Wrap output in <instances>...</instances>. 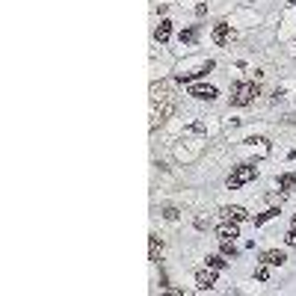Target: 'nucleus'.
Instances as JSON below:
<instances>
[{"label":"nucleus","instance_id":"nucleus-1","mask_svg":"<svg viewBox=\"0 0 296 296\" xmlns=\"http://www.w3.org/2000/svg\"><path fill=\"white\" fill-rule=\"evenodd\" d=\"M261 95V86L255 80H237L231 83V107H249Z\"/></svg>","mask_w":296,"mask_h":296},{"label":"nucleus","instance_id":"nucleus-2","mask_svg":"<svg viewBox=\"0 0 296 296\" xmlns=\"http://www.w3.org/2000/svg\"><path fill=\"white\" fill-rule=\"evenodd\" d=\"M255 178H258V166H255V163H240V166H234L231 175L225 178V187L228 190H240V187H246V184L255 181Z\"/></svg>","mask_w":296,"mask_h":296},{"label":"nucleus","instance_id":"nucleus-3","mask_svg":"<svg viewBox=\"0 0 296 296\" xmlns=\"http://www.w3.org/2000/svg\"><path fill=\"white\" fill-rule=\"evenodd\" d=\"M213 42H216L219 48H225V45L234 42V30H231L228 21H216V24H213Z\"/></svg>","mask_w":296,"mask_h":296},{"label":"nucleus","instance_id":"nucleus-4","mask_svg":"<svg viewBox=\"0 0 296 296\" xmlns=\"http://www.w3.org/2000/svg\"><path fill=\"white\" fill-rule=\"evenodd\" d=\"M190 95L195 101H216V86H208V83H192L190 86Z\"/></svg>","mask_w":296,"mask_h":296},{"label":"nucleus","instance_id":"nucleus-5","mask_svg":"<svg viewBox=\"0 0 296 296\" xmlns=\"http://www.w3.org/2000/svg\"><path fill=\"white\" fill-rule=\"evenodd\" d=\"M216 273H219V270H199V273H195V284H199V290H210V287H213V284H216Z\"/></svg>","mask_w":296,"mask_h":296},{"label":"nucleus","instance_id":"nucleus-6","mask_svg":"<svg viewBox=\"0 0 296 296\" xmlns=\"http://www.w3.org/2000/svg\"><path fill=\"white\" fill-rule=\"evenodd\" d=\"M219 213H222L225 219H234V222H246V219H252V216H249V210L240 208V205H225Z\"/></svg>","mask_w":296,"mask_h":296},{"label":"nucleus","instance_id":"nucleus-7","mask_svg":"<svg viewBox=\"0 0 296 296\" xmlns=\"http://www.w3.org/2000/svg\"><path fill=\"white\" fill-rule=\"evenodd\" d=\"M216 237H219V240H234V237H240V228H237L234 219H225L222 225L216 228Z\"/></svg>","mask_w":296,"mask_h":296},{"label":"nucleus","instance_id":"nucleus-8","mask_svg":"<svg viewBox=\"0 0 296 296\" xmlns=\"http://www.w3.org/2000/svg\"><path fill=\"white\" fill-rule=\"evenodd\" d=\"M199 36H202V24H190V27H184L178 33V39H181V45H195Z\"/></svg>","mask_w":296,"mask_h":296},{"label":"nucleus","instance_id":"nucleus-9","mask_svg":"<svg viewBox=\"0 0 296 296\" xmlns=\"http://www.w3.org/2000/svg\"><path fill=\"white\" fill-rule=\"evenodd\" d=\"M284 261H287V255H284L281 249H267V252H261V264H270V267H281Z\"/></svg>","mask_w":296,"mask_h":296},{"label":"nucleus","instance_id":"nucleus-10","mask_svg":"<svg viewBox=\"0 0 296 296\" xmlns=\"http://www.w3.org/2000/svg\"><path fill=\"white\" fill-rule=\"evenodd\" d=\"M169 36H172V21H169V18H163V21L157 24V30H154V42L166 45V42H169Z\"/></svg>","mask_w":296,"mask_h":296},{"label":"nucleus","instance_id":"nucleus-11","mask_svg":"<svg viewBox=\"0 0 296 296\" xmlns=\"http://www.w3.org/2000/svg\"><path fill=\"white\" fill-rule=\"evenodd\" d=\"M276 184H279V190L293 192V190H296V172H284V175H279V178H276Z\"/></svg>","mask_w":296,"mask_h":296},{"label":"nucleus","instance_id":"nucleus-12","mask_svg":"<svg viewBox=\"0 0 296 296\" xmlns=\"http://www.w3.org/2000/svg\"><path fill=\"white\" fill-rule=\"evenodd\" d=\"M279 216V208H267L264 213H258V216H252V222H255V228L264 225V222H270V219H276Z\"/></svg>","mask_w":296,"mask_h":296},{"label":"nucleus","instance_id":"nucleus-13","mask_svg":"<svg viewBox=\"0 0 296 296\" xmlns=\"http://www.w3.org/2000/svg\"><path fill=\"white\" fill-rule=\"evenodd\" d=\"M205 261H208L210 270H225V267H228V258L222 255V252H219V255H208Z\"/></svg>","mask_w":296,"mask_h":296},{"label":"nucleus","instance_id":"nucleus-14","mask_svg":"<svg viewBox=\"0 0 296 296\" xmlns=\"http://www.w3.org/2000/svg\"><path fill=\"white\" fill-rule=\"evenodd\" d=\"M219 252H222L225 258H237V255H240V249L234 246V240H219Z\"/></svg>","mask_w":296,"mask_h":296},{"label":"nucleus","instance_id":"nucleus-15","mask_svg":"<svg viewBox=\"0 0 296 296\" xmlns=\"http://www.w3.org/2000/svg\"><path fill=\"white\" fill-rule=\"evenodd\" d=\"M160 258V237H148V261H157Z\"/></svg>","mask_w":296,"mask_h":296},{"label":"nucleus","instance_id":"nucleus-16","mask_svg":"<svg viewBox=\"0 0 296 296\" xmlns=\"http://www.w3.org/2000/svg\"><path fill=\"white\" fill-rule=\"evenodd\" d=\"M172 113H175V104H166L163 110H160V113H154V122H151V127L163 124V122H166V116H172Z\"/></svg>","mask_w":296,"mask_h":296},{"label":"nucleus","instance_id":"nucleus-17","mask_svg":"<svg viewBox=\"0 0 296 296\" xmlns=\"http://www.w3.org/2000/svg\"><path fill=\"white\" fill-rule=\"evenodd\" d=\"M255 279L258 281H270V264H261V267L255 270Z\"/></svg>","mask_w":296,"mask_h":296},{"label":"nucleus","instance_id":"nucleus-18","mask_svg":"<svg viewBox=\"0 0 296 296\" xmlns=\"http://www.w3.org/2000/svg\"><path fill=\"white\" fill-rule=\"evenodd\" d=\"M163 216H166L169 222H175V219H178L181 213H178V208H172V205H166V208H163Z\"/></svg>","mask_w":296,"mask_h":296},{"label":"nucleus","instance_id":"nucleus-19","mask_svg":"<svg viewBox=\"0 0 296 296\" xmlns=\"http://www.w3.org/2000/svg\"><path fill=\"white\" fill-rule=\"evenodd\" d=\"M284 243H287V246H296V225L290 228L287 234H284Z\"/></svg>","mask_w":296,"mask_h":296},{"label":"nucleus","instance_id":"nucleus-20","mask_svg":"<svg viewBox=\"0 0 296 296\" xmlns=\"http://www.w3.org/2000/svg\"><path fill=\"white\" fill-rule=\"evenodd\" d=\"M205 12H208V3H199V6H195V15L202 18V15H205Z\"/></svg>","mask_w":296,"mask_h":296},{"label":"nucleus","instance_id":"nucleus-21","mask_svg":"<svg viewBox=\"0 0 296 296\" xmlns=\"http://www.w3.org/2000/svg\"><path fill=\"white\" fill-rule=\"evenodd\" d=\"M293 225H296V213H293Z\"/></svg>","mask_w":296,"mask_h":296}]
</instances>
